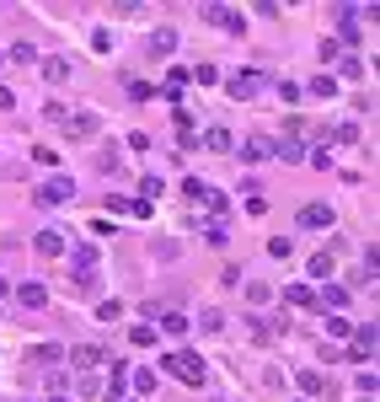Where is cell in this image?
Listing matches in <instances>:
<instances>
[{"label": "cell", "mask_w": 380, "mask_h": 402, "mask_svg": "<svg viewBox=\"0 0 380 402\" xmlns=\"http://www.w3.org/2000/svg\"><path fill=\"white\" fill-rule=\"evenodd\" d=\"M161 370H166V376H177L182 386H203V360H199V354H188V349L161 354Z\"/></svg>", "instance_id": "6da1fadb"}, {"label": "cell", "mask_w": 380, "mask_h": 402, "mask_svg": "<svg viewBox=\"0 0 380 402\" xmlns=\"http://www.w3.org/2000/svg\"><path fill=\"white\" fill-rule=\"evenodd\" d=\"M182 193H188L193 204H203V209H209L215 220H225V215H230V204H225V193L215 188V182H203V177H188V182H182Z\"/></svg>", "instance_id": "7a4b0ae2"}, {"label": "cell", "mask_w": 380, "mask_h": 402, "mask_svg": "<svg viewBox=\"0 0 380 402\" xmlns=\"http://www.w3.org/2000/svg\"><path fill=\"white\" fill-rule=\"evenodd\" d=\"M70 199H75V182H70V177H48L38 193H33V204H43V209H54V204H70Z\"/></svg>", "instance_id": "3957f363"}, {"label": "cell", "mask_w": 380, "mask_h": 402, "mask_svg": "<svg viewBox=\"0 0 380 402\" xmlns=\"http://www.w3.org/2000/svg\"><path fill=\"white\" fill-rule=\"evenodd\" d=\"M225 91H230L236 102H252V97L262 91V76H257V70H236V76L225 80Z\"/></svg>", "instance_id": "277c9868"}, {"label": "cell", "mask_w": 380, "mask_h": 402, "mask_svg": "<svg viewBox=\"0 0 380 402\" xmlns=\"http://www.w3.org/2000/svg\"><path fill=\"white\" fill-rule=\"evenodd\" d=\"M375 343H380L375 322H359V327H354V349H348L343 360H370V354H375Z\"/></svg>", "instance_id": "5b68a950"}, {"label": "cell", "mask_w": 380, "mask_h": 402, "mask_svg": "<svg viewBox=\"0 0 380 402\" xmlns=\"http://www.w3.org/2000/svg\"><path fill=\"white\" fill-rule=\"evenodd\" d=\"M97 129H102V119H97V113H75V119H64V140H70V145H80V140H91Z\"/></svg>", "instance_id": "8992f818"}, {"label": "cell", "mask_w": 380, "mask_h": 402, "mask_svg": "<svg viewBox=\"0 0 380 402\" xmlns=\"http://www.w3.org/2000/svg\"><path fill=\"white\" fill-rule=\"evenodd\" d=\"M21 360H33V365H43V370H60V360H64V349H60V343H27V349H21Z\"/></svg>", "instance_id": "52a82bcc"}, {"label": "cell", "mask_w": 380, "mask_h": 402, "mask_svg": "<svg viewBox=\"0 0 380 402\" xmlns=\"http://www.w3.org/2000/svg\"><path fill=\"white\" fill-rule=\"evenodd\" d=\"M64 360H75L80 370H97V365H107V360H113V354H107L102 343H75V349H70Z\"/></svg>", "instance_id": "ba28073f"}, {"label": "cell", "mask_w": 380, "mask_h": 402, "mask_svg": "<svg viewBox=\"0 0 380 402\" xmlns=\"http://www.w3.org/2000/svg\"><path fill=\"white\" fill-rule=\"evenodd\" d=\"M300 225H305V231H332L338 215H332V204H305V209H300Z\"/></svg>", "instance_id": "9c48e42d"}, {"label": "cell", "mask_w": 380, "mask_h": 402, "mask_svg": "<svg viewBox=\"0 0 380 402\" xmlns=\"http://www.w3.org/2000/svg\"><path fill=\"white\" fill-rule=\"evenodd\" d=\"M203 17L215 21V27H220V33H246V17H241L236 6H209V11H203Z\"/></svg>", "instance_id": "30bf717a"}, {"label": "cell", "mask_w": 380, "mask_h": 402, "mask_svg": "<svg viewBox=\"0 0 380 402\" xmlns=\"http://www.w3.org/2000/svg\"><path fill=\"white\" fill-rule=\"evenodd\" d=\"M33 247H38L43 258H60V252L70 247V241H64V231H54V225H43L38 236H33Z\"/></svg>", "instance_id": "8fae6325"}, {"label": "cell", "mask_w": 380, "mask_h": 402, "mask_svg": "<svg viewBox=\"0 0 380 402\" xmlns=\"http://www.w3.org/2000/svg\"><path fill=\"white\" fill-rule=\"evenodd\" d=\"M182 86H188V64H172L166 70V86H161V102H177L182 107Z\"/></svg>", "instance_id": "7c38bea8"}, {"label": "cell", "mask_w": 380, "mask_h": 402, "mask_svg": "<svg viewBox=\"0 0 380 402\" xmlns=\"http://www.w3.org/2000/svg\"><path fill=\"white\" fill-rule=\"evenodd\" d=\"M17 301L27 306V311H43V306H48V290H43L38 279H27V284H17Z\"/></svg>", "instance_id": "4fadbf2b"}, {"label": "cell", "mask_w": 380, "mask_h": 402, "mask_svg": "<svg viewBox=\"0 0 380 402\" xmlns=\"http://www.w3.org/2000/svg\"><path fill=\"white\" fill-rule=\"evenodd\" d=\"M338 33H343V43H359V6H343L338 11Z\"/></svg>", "instance_id": "5bb4252c"}, {"label": "cell", "mask_w": 380, "mask_h": 402, "mask_svg": "<svg viewBox=\"0 0 380 402\" xmlns=\"http://www.w3.org/2000/svg\"><path fill=\"white\" fill-rule=\"evenodd\" d=\"M284 301L289 306H316V290L311 284H284Z\"/></svg>", "instance_id": "9a60e30c"}, {"label": "cell", "mask_w": 380, "mask_h": 402, "mask_svg": "<svg viewBox=\"0 0 380 402\" xmlns=\"http://www.w3.org/2000/svg\"><path fill=\"white\" fill-rule=\"evenodd\" d=\"M295 381H300V392H305V397H316L321 386H327V376H321V370H311V365H305V370H300V376H295Z\"/></svg>", "instance_id": "2e32d148"}, {"label": "cell", "mask_w": 380, "mask_h": 402, "mask_svg": "<svg viewBox=\"0 0 380 402\" xmlns=\"http://www.w3.org/2000/svg\"><path fill=\"white\" fill-rule=\"evenodd\" d=\"M273 156V140H246L241 145V161H268Z\"/></svg>", "instance_id": "e0dca14e"}, {"label": "cell", "mask_w": 380, "mask_h": 402, "mask_svg": "<svg viewBox=\"0 0 380 402\" xmlns=\"http://www.w3.org/2000/svg\"><path fill=\"white\" fill-rule=\"evenodd\" d=\"M311 97H327V102H332V97H338V76H327V70H321V76L311 80Z\"/></svg>", "instance_id": "ac0fdd59"}, {"label": "cell", "mask_w": 380, "mask_h": 402, "mask_svg": "<svg viewBox=\"0 0 380 402\" xmlns=\"http://www.w3.org/2000/svg\"><path fill=\"white\" fill-rule=\"evenodd\" d=\"M129 343H134V349H150V343H156V327H150V322H134V327H129Z\"/></svg>", "instance_id": "d6986e66"}, {"label": "cell", "mask_w": 380, "mask_h": 402, "mask_svg": "<svg viewBox=\"0 0 380 402\" xmlns=\"http://www.w3.org/2000/svg\"><path fill=\"white\" fill-rule=\"evenodd\" d=\"M43 80H48V86L70 80V64H64V60H43Z\"/></svg>", "instance_id": "ffe728a7"}, {"label": "cell", "mask_w": 380, "mask_h": 402, "mask_svg": "<svg viewBox=\"0 0 380 402\" xmlns=\"http://www.w3.org/2000/svg\"><path fill=\"white\" fill-rule=\"evenodd\" d=\"M172 49H177V33H172V27H161L156 38H150V54H172Z\"/></svg>", "instance_id": "44dd1931"}, {"label": "cell", "mask_w": 380, "mask_h": 402, "mask_svg": "<svg viewBox=\"0 0 380 402\" xmlns=\"http://www.w3.org/2000/svg\"><path fill=\"white\" fill-rule=\"evenodd\" d=\"M161 327H166L172 338H182V333H188V317H182V311H161Z\"/></svg>", "instance_id": "7402d4cb"}, {"label": "cell", "mask_w": 380, "mask_h": 402, "mask_svg": "<svg viewBox=\"0 0 380 402\" xmlns=\"http://www.w3.org/2000/svg\"><path fill=\"white\" fill-rule=\"evenodd\" d=\"M343 301H348V290H343V284H327V290L316 295V306H321V311H327V306H343Z\"/></svg>", "instance_id": "603a6c76"}, {"label": "cell", "mask_w": 380, "mask_h": 402, "mask_svg": "<svg viewBox=\"0 0 380 402\" xmlns=\"http://www.w3.org/2000/svg\"><path fill=\"white\" fill-rule=\"evenodd\" d=\"M273 156L295 166V161H305V150H300V140H284V145H273Z\"/></svg>", "instance_id": "cb8c5ba5"}, {"label": "cell", "mask_w": 380, "mask_h": 402, "mask_svg": "<svg viewBox=\"0 0 380 402\" xmlns=\"http://www.w3.org/2000/svg\"><path fill=\"white\" fill-rule=\"evenodd\" d=\"M203 150H230V129H209L203 134Z\"/></svg>", "instance_id": "d4e9b609"}, {"label": "cell", "mask_w": 380, "mask_h": 402, "mask_svg": "<svg viewBox=\"0 0 380 402\" xmlns=\"http://www.w3.org/2000/svg\"><path fill=\"white\" fill-rule=\"evenodd\" d=\"M203 236H209V247H225V241H230V225H225V220H209Z\"/></svg>", "instance_id": "484cf974"}, {"label": "cell", "mask_w": 380, "mask_h": 402, "mask_svg": "<svg viewBox=\"0 0 380 402\" xmlns=\"http://www.w3.org/2000/svg\"><path fill=\"white\" fill-rule=\"evenodd\" d=\"M327 274H332V252H316L311 258V279H327Z\"/></svg>", "instance_id": "4316f807"}, {"label": "cell", "mask_w": 380, "mask_h": 402, "mask_svg": "<svg viewBox=\"0 0 380 402\" xmlns=\"http://www.w3.org/2000/svg\"><path fill=\"white\" fill-rule=\"evenodd\" d=\"M134 392L150 397V392H156V370H134Z\"/></svg>", "instance_id": "83f0119b"}, {"label": "cell", "mask_w": 380, "mask_h": 402, "mask_svg": "<svg viewBox=\"0 0 380 402\" xmlns=\"http://www.w3.org/2000/svg\"><path fill=\"white\" fill-rule=\"evenodd\" d=\"M188 80H199V86H215V80H220V70H215V64H199V70H188Z\"/></svg>", "instance_id": "f1b7e54d"}, {"label": "cell", "mask_w": 380, "mask_h": 402, "mask_svg": "<svg viewBox=\"0 0 380 402\" xmlns=\"http://www.w3.org/2000/svg\"><path fill=\"white\" fill-rule=\"evenodd\" d=\"M123 317V301H102L97 306V322H118Z\"/></svg>", "instance_id": "f546056e"}, {"label": "cell", "mask_w": 380, "mask_h": 402, "mask_svg": "<svg viewBox=\"0 0 380 402\" xmlns=\"http://www.w3.org/2000/svg\"><path fill=\"white\" fill-rule=\"evenodd\" d=\"M129 97H134V102H150V97H156V86H150V80H129Z\"/></svg>", "instance_id": "4dcf8cb0"}, {"label": "cell", "mask_w": 380, "mask_h": 402, "mask_svg": "<svg viewBox=\"0 0 380 402\" xmlns=\"http://www.w3.org/2000/svg\"><path fill=\"white\" fill-rule=\"evenodd\" d=\"M332 134H338V145H359V123H338Z\"/></svg>", "instance_id": "1f68e13d"}, {"label": "cell", "mask_w": 380, "mask_h": 402, "mask_svg": "<svg viewBox=\"0 0 380 402\" xmlns=\"http://www.w3.org/2000/svg\"><path fill=\"white\" fill-rule=\"evenodd\" d=\"M327 333H332V338H348V333H354V322H348V317H327Z\"/></svg>", "instance_id": "d6a6232c"}, {"label": "cell", "mask_w": 380, "mask_h": 402, "mask_svg": "<svg viewBox=\"0 0 380 402\" xmlns=\"http://www.w3.org/2000/svg\"><path fill=\"white\" fill-rule=\"evenodd\" d=\"M199 327H203V333H220V327H225V311H203Z\"/></svg>", "instance_id": "836d02e7"}, {"label": "cell", "mask_w": 380, "mask_h": 402, "mask_svg": "<svg viewBox=\"0 0 380 402\" xmlns=\"http://www.w3.org/2000/svg\"><path fill=\"white\" fill-rule=\"evenodd\" d=\"M140 199H145V204L161 199V177H145V182H140Z\"/></svg>", "instance_id": "e575fe53"}, {"label": "cell", "mask_w": 380, "mask_h": 402, "mask_svg": "<svg viewBox=\"0 0 380 402\" xmlns=\"http://www.w3.org/2000/svg\"><path fill=\"white\" fill-rule=\"evenodd\" d=\"M11 60H17V64H33V60H38V49H33V43H17V49H11Z\"/></svg>", "instance_id": "d590c367"}, {"label": "cell", "mask_w": 380, "mask_h": 402, "mask_svg": "<svg viewBox=\"0 0 380 402\" xmlns=\"http://www.w3.org/2000/svg\"><path fill=\"white\" fill-rule=\"evenodd\" d=\"M91 49H97V54H107V49H113V33H107V27H97V33H91Z\"/></svg>", "instance_id": "8d00e7d4"}, {"label": "cell", "mask_w": 380, "mask_h": 402, "mask_svg": "<svg viewBox=\"0 0 380 402\" xmlns=\"http://www.w3.org/2000/svg\"><path fill=\"white\" fill-rule=\"evenodd\" d=\"M33 161H38V166H54V161H60V150H54V145H38V150H33Z\"/></svg>", "instance_id": "74e56055"}, {"label": "cell", "mask_w": 380, "mask_h": 402, "mask_svg": "<svg viewBox=\"0 0 380 402\" xmlns=\"http://www.w3.org/2000/svg\"><path fill=\"white\" fill-rule=\"evenodd\" d=\"M268 258H289V236H273V241H268Z\"/></svg>", "instance_id": "f35d334b"}, {"label": "cell", "mask_w": 380, "mask_h": 402, "mask_svg": "<svg viewBox=\"0 0 380 402\" xmlns=\"http://www.w3.org/2000/svg\"><path fill=\"white\" fill-rule=\"evenodd\" d=\"M375 386H380L375 370H359V392H364V397H375Z\"/></svg>", "instance_id": "ab89813d"}, {"label": "cell", "mask_w": 380, "mask_h": 402, "mask_svg": "<svg viewBox=\"0 0 380 402\" xmlns=\"http://www.w3.org/2000/svg\"><path fill=\"white\" fill-rule=\"evenodd\" d=\"M129 204H134V199H123V193H107V209H113V215H129Z\"/></svg>", "instance_id": "60d3db41"}, {"label": "cell", "mask_w": 380, "mask_h": 402, "mask_svg": "<svg viewBox=\"0 0 380 402\" xmlns=\"http://www.w3.org/2000/svg\"><path fill=\"white\" fill-rule=\"evenodd\" d=\"M338 70H343V80H359V76H364V64H359V60H343Z\"/></svg>", "instance_id": "b9f144b4"}, {"label": "cell", "mask_w": 380, "mask_h": 402, "mask_svg": "<svg viewBox=\"0 0 380 402\" xmlns=\"http://www.w3.org/2000/svg\"><path fill=\"white\" fill-rule=\"evenodd\" d=\"M17 107V97H11V86H0V113H11Z\"/></svg>", "instance_id": "7bdbcfd3"}, {"label": "cell", "mask_w": 380, "mask_h": 402, "mask_svg": "<svg viewBox=\"0 0 380 402\" xmlns=\"http://www.w3.org/2000/svg\"><path fill=\"white\" fill-rule=\"evenodd\" d=\"M0 295H6V279H0Z\"/></svg>", "instance_id": "ee69618b"}, {"label": "cell", "mask_w": 380, "mask_h": 402, "mask_svg": "<svg viewBox=\"0 0 380 402\" xmlns=\"http://www.w3.org/2000/svg\"><path fill=\"white\" fill-rule=\"evenodd\" d=\"M54 402H70V397H54Z\"/></svg>", "instance_id": "f6af8a7d"}, {"label": "cell", "mask_w": 380, "mask_h": 402, "mask_svg": "<svg viewBox=\"0 0 380 402\" xmlns=\"http://www.w3.org/2000/svg\"><path fill=\"white\" fill-rule=\"evenodd\" d=\"M0 64H6V54H0Z\"/></svg>", "instance_id": "bcb514c9"}, {"label": "cell", "mask_w": 380, "mask_h": 402, "mask_svg": "<svg viewBox=\"0 0 380 402\" xmlns=\"http://www.w3.org/2000/svg\"><path fill=\"white\" fill-rule=\"evenodd\" d=\"M364 402H375V397H364Z\"/></svg>", "instance_id": "7dc6e473"}, {"label": "cell", "mask_w": 380, "mask_h": 402, "mask_svg": "<svg viewBox=\"0 0 380 402\" xmlns=\"http://www.w3.org/2000/svg\"><path fill=\"white\" fill-rule=\"evenodd\" d=\"M118 402H123V397H118Z\"/></svg>", "instance_id": "c3c4849f"}]
</instances>
